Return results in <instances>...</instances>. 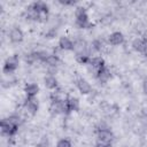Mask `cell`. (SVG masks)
<instances>
[{
  "mask_svg": "<svg viewBox=\"0 0 147 147\" xmlns=\"http://www.w3.org/2000/svg\"><path fill=\"white\" fill-rule=\"evenodd\" d=\"M75 17H76V25L79 29H87L91 26V23L88 21L87 11L84 7H77L75 10Z\"/></svg>",
  "mask_w": 147,
  "mask_h": 147,
  "instance_id": "cell-1",
  "label": "cell"
},
{
  "mask_svg": "<svg viewBox=\"0 0 147 147\" xmlns=\"http://www.w3.org/2000/svg\"><path fill=\"white\" fill-rule=\"evenodd\" d=\"M17 67H18V57L17 55H11L6 59L3 67H2V72L3 75L9 76L17 69Z\"/></svg>",
  "mask_w": 147,
  "mask_h": 147,
  "instance_id": "cell-2",
  "label": "cell"
},
{
  "mask_svg": "<svg viewBox=\"0 0 147 147\" xmlns=\"http://www.w3.org/2000/svg\"><path fill=\"white\" fill-rule=\"evenodd\" d=\"M17 129H18V125L11 123L8 118H5L1 121V132L3 136L6 134L8 137H13L17 132Z\"/></svg>",
  "mask_w": 147,
  "mask_h": 147,
  "instance_id": "cell-3",
  "label": "cell"
},
{
  "mask_svg": "<svg viewBox=\"0 0 147 147\" xmlns=\"http://www.w3.org/2000/svg\"><path fill=\"white\" fill-rule=\"evenodd\" d=\"M49 110H51L53 114H55V115L67 113L65 100H52V102H51V107H49Z\"/></svg>",
  "mask_w": 147,
  "mask_h": 147,
  "instance_id": "cell-4",
  "label": "cell"
},
{
  "mask_svg": "<svg viewBox=\"0 0 147 147\" xmlns=\"http://www.w3.org/2000/svg\"><path fill=\"white\" fill-rule=\"evenodd\" d=\"M114 139V134L109 129L105 130H98L96 134V141L98 142H103V144H111Z\"/></svg>",
  "mask_w": 147,
  "mask_h": 147,
  "instance_id": "cell-5",
  "label": "cell"
},
{
  "mask_svg": "<svg viewBox=\"0 0 147 147\" xmlns=\"http://www.w3.org/2000/svg\"><path fill=\"white\" fill-rule=\"evenodd\" d=\"M24 107H25V110L31 114V115H34L38 109H39V103H38V100L36 98H26L25 102H24Z\"/></svg>",
  "mask_w": 147,
  "mask_h": 147,
  "instance_id": "cell-6",
  "label": "cell"
},
{
  "mask_svg": "<svg viewBox=\"0 0 147 147\" xmlns=\"http://www.w3.org/2000/svg\"><path fill=\"white\" fill-rule=\"evenodd\" d=\"M132 47L136 52H138L140 54H144V55L147 54V41L145 39H141V38L134 39L132 42Z\"/></svg>",
  "mask_w": 147,
  "mask_h": 147,
  "instance_id": "cell-7",
  "label": "cell"
},
{
  "mask_svg": "<svg viewBox=\"0 0 147 147\" xmlns=\"http://www.w3.org/2000/svg\"><path fill=\"white\" fill-rule=\"evenodd\" d=\"M76 86L78 88V91L82 94H90L92 92V86L90 85V83L84 79V78H78L76 82Z\"/></svg>",
  "mask_w": 147,
  "mask_h": 147,
  "instance_id": "cell-8",
  "label": "cell"
},
{
  "mask_svg": "<svg viewBox=\"0 0 147 147\" xmlns=\"http://www.w3.org/2000/svg\"><path fill=\"white\" fill-rule=\"evenodd\" d=\"M24 38V34H23V31L20 29V28H13L9 32V39L11 42L14 44H18V42H22Z\"/></svg>",
  "mask_w": 147,
  "mask_h": 147,
  "instance_id": "cell-9",
  "label": "cell"
},
{
  "mask_svg": "<svg viewBox=\"0 0 147 147\" xmlns=\"http://www.w3.org/2000/svg\"><path fill=\"white\" fill-rule=\"evenodd\" d=\"M39 92V86L36 83H28L24 86V93L26 98H36Z\"/></svg>",
  "mask_w": 147,
  "mask_h": 147,
  "instance_id": "cell-10",
  "label": "cell"
},
{
  "mask_svg": "<svg viewBox=\"0 0 147 147\" xmlns=\"http://www.w3.org/2000/svg\"><path fill=\"white\" fill-rule=\"evenodd\" d=\"M65 107H67V113L77 111L79 109V100L75 96H68L65 99Z\"/></svg>",
  "mask_w": 147,
  "mask_h": 147,
  "instance_id": "cell-11",
  "label": "cell"
},
{
  "mask_svg": "<svg viewBox=\"0 0 147 147\" xmlns=\"http://www.w3.org/2000/svg\"><path fill=\"white\" fill-rule=\"evenodd\" d=\"M108 41H109V44L113 45V46L121 45V44H123V41H124V36H123L122 32H119V31H115V32H113V33L109 34V37H108Z\"/></svg>",
  "mask_w": 147,
  "mask_h": 147,
  "instance_id": "cell-12",
  "label": "cell"
},
{
  "mask_svg": "<svg viewBox=\"0 0 147 147\" xmlns=\"http://www.w3.org/2000/svg\"><path fill=\"white\" fill-rule=\"evenodd\" d=\"M88 65H90L92 69H94L95 71H98V70H100L101 68L106 67V65H105V60H103V57H101V56H92V57L90 59Z\"/></svg>",
  "mask_w": 147,
  "mask_h": 147,
  "instance_id": "cell-13",
  "label": "cell"
},
{
  "mask_svg": "<svg viewBox=\"0 0 147 147\" xmlns=\"http://www.w3.org/2000/svg\"><path fill=\"white\" fill-rule=\"evenodd\" d=\"M95 77L98 78L99 82H101V83H106V82H108V80L110 79V77H111V72H110V70H109L107 67H103V68H101L100 70H98Z\"/></svg>",
  "mask_w": 147,
  "mask_h": 147,
  "instance_id": "cell-14",
  "label": "cell"
},
{
  "mask_svg": "<svg viewBox=\"0 0 147 147\" xmlns=\"http://www.w3.org/2000/svg\"><path fill=\"white\" fill-rule=\"evenodd\" d=\"M59 47L62 51H74V41L69 37H61L59 40Z\"/></svg>",
  "mask_w": 147,
  "mask_h": 147,
  "instance_id": "cell-15",
  "label": "cell"
},
{
  "mask_svg": "<svg viewBox=\"0 0 147 147\" xmlns=\"http://www.w3.org/2000/svg\"><path fill=\"white\" fill-rule=\"evenodd\" d=\"M40 15H47L48 14V5L45 1H36L31 5Z\"/></svg>",
  "mask_w": 147,
  "mask_h": 147,
  "instance_id": "cell-16",
  "label": "cell"
},
{
  "mask_svg": "<svg viewBox=\"0 0 147 147\" xmlns=\"http://www.w3.org/2000/svg\"><path fill=\"white\" fill-rule=\"evenodd\" d=\"M25 15H26V18L30 20V21H40V18H41V15L32 6H29L26 8Z\"/></svg>",
  "mask_w": 147,
  "mask_h": 147,
  "instance_id": "cell-17",
  "label": "cell"
},
{
  "mask_svg": "<svg viewBox=\"0 0 147 147\" xmlns=\"http://www.w3.org/2000/svg\"><path fill=\"white\" fill-rule=\"evenodd\" d=\"M86 48H87V45H86L85 40L77 39L76 41H74V51L76 52V54L77 53H87Z\"/></svg>",
  "mask_w": 147,
  "mask_h": 147,
  "instance_id": "cell-18",
  "label": "cell"
},
{
  "mask_svg": "<svg viewBox=\"0 0 147 147\" xmlns=\"http://www.w3.org/2000/svg\"><path fill=\"white\" fill-rule=\"evenodd\" d=\"M44 85L48 88V90H55L57 87V80L54 76L48 75L44 78Z\"/></svg>",
  "mask_w": 147,
  "mask_h": 147,
  "instance_id": "cell-19",
  "label": "cell"
},
{
  "mask_svg": "<svg viewBox=\"0 0 147 147\" xmlns=\"http://www.w3.org/2000/svg\"><path fill=\"white\" fill-rule=\"evenodd\" d=\"M45 63H46L48 67H51V68H55V67H57V64L60 63V60H59L57 55H55V54H49L48 57L46 59Z\"/></svg>",
  "mask_w": 147,
  "mask_h": 147,
  "instance_id": "cell-20",
  "label": "cell"
},
{
  "mask_svg": "<svg viewBox=\"0 0 147 147\" xmlns=\"http://www.w3.org/2000/svg\"><path fill=\"white\" fill-rule=\"evenodd\" d=\"M91 56L88 55V53H77L76 54V61L79 64H88Z\"/></svg>",
  "mask_w": 147,
  "mask_h": 147,
  "instance_id": "cell-21",
  "label": "cell"
},
{
  "mask_svg": "<svg viewBox=\"0 0 147 147\" xmlns=\"http://www.w3.org/2000/svg\"><path fill=\"white\" fill-rule=\"evenodd\" d=\"M91 48L94 51V52H100L102 48H103V42L101 39H94L91 44Z\"/></svg>",
  "mask_w": 147,
  "mask_h": 147,
  "instance_id": "cell-22",
  "label": "cell"
},
{
  "mask_svg": "<svg viewBox=\"0 0 147 147\" xmlns=\"http://www.w3.org/2000/svg\"><path fill=\"white\" fill-rule=\"evenodd\" d=\"M56 147H72V145H71L70 140H68V139H61V140L57 141Z\"/></svg>",
  "mask_w": 147,
  "mask_h": 147,
  "instance_id": "cell-23",
  "label": "cell"
},
{
  "mask_svg": "<svg viewBox=\"0 0 147 147\" xmlns=\"http://www.w3.org/2000/svg\"><path fill=\"white\" fill-rule=\"evenodd\" d=\"M37 147H48V140H47V138H42V139L38 142Z\"/></svg>",
  "mask_w": 147,
  "mask_h": 147,
  "instance_id": "cell-24",
  "label": "cell"
},
{
  "mask_svg": "<svg viewBox=\"0 0 147 147\" xmlns=\"http://www.w3.org/2000/svg\"><path fill=\"white\" fill-rule=\"evenodd\" d=\"M55 36H56V31H55L54 29H51V30L46 33V37H47V38H49V39H51V38H54Z\"/></svg>",
  "mask_w": 147,
  "mask_h": 147,
  "instance_id": "cell-25",
  "label": "cell"
},
{
  "mask_svg": "<svg viewBox=\"0 0 147 147\" xmlns=\"http://www.w3.org/2000/svg\"><path fill=\"white\" fill-rule=\"evenodd\" d=\"M95 147H111V144H103V142H98L96 141Z\"/></svg>",
  "mask_w": 147,
  "mask_h": 147,
  "instance_id": "cell-26",
  "label": "cell"
},
{
  "mask_svg": "<svg viewBox=\"0 0 147 147\" xmlns=\"http://www.w3.org/2000/svg\"><path fill=\"white\" fill-rule=\"evenodd\" d=\"M142 91H144V93L147 94V79L144 80V83H142Z\"/></svg>",
  "mask_w": 147,
  "mask_h": 147,
  "instance_id": "cell-27",
  "label": "cell"
}]
</instances>
